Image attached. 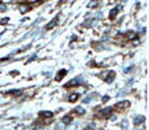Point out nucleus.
Wrapping results in <instances>:
<instances>
[{
	"label": "nucleus",
	"instance_id": "nucleus-2",
	"mask_svg": "<svg viewBox=\"0 0 149 130\" xmlns=\"http://www.w3.org/2000/svg\"><path fill=\"white\" fill-rule=\"evenodd\" d=\"M79 98V94H72L68 96V101H70V103H74V101H76L77 99Z\"/></svg>",
	"mask_w": 149,
	"mask_h": 130
},
{
	"label": "nucleus",
	"instance_id": "nucleus-6",
	"mask_svg": "<svg viewBox=\"0 0 149 130\" xmlns=\"http://www.w3.org/2000/svg\"><path fill=\"white\" fill-rule=\"evenodd\" d=\"M116 13H118V11H116V8H114L113 11H111V15H110V18H113V15H116Z\"/></svg>",
	"mask_w": 149,
	"mask_h": 130
},
{
	"label": "nucleus",
	"instance_id": "nucleus-3",
	"mask_svg": "<svg viewBox=\"0 0 149 130\" xmlns=\"http://www.w3.org/2000/svg\"><path fill=\"white\" fill-rule=\"evenodd\" d=\"M65 74H66V71H65V70H61V71H60V74L58 73L57 77H56V80H57V81L61 80V78H62V77H63Z\"/></svg>",
	"mask_w": 149,
	"mask_h": 130
},
{
	"label": "nucleus",
	"instance_id": "nucleus-5",
	"mask_svg": "<svg viewBox=\"0 0 149 130\" xmlns=\"http://www.w3.org/2000/svg\"><path fill=\"white\" fill-rule=\"evenodd\" d=\"M55 21H56V19L54 20V21H53V23H52V24H49V25L47 26V29H50V28H52V27H53V26L56 24V22H55Z\"/></svg>",
	"mask_w": 149,
	"mask_h": 130
},
{
	"label": "nucleus",
	"instance_id": "nucleus-4",
	"mask_svg": "<svg viewBox=\"0 0 149 130\" xmlns=\"http://www.w3.org/2000/svg\"><path fill=\"white\" fill-rule=\"evenodd\" d=\"M70 121H72V120H70V117H64L63 118V122H64V123H70Z\"/></svg>",
	"mask_w": 149,
	"mask_h": 130
},
{
	"label": "nucleus",
	"instance_id": "nucleus-7",
	"mask_svg": "<svg viewBox=\"0 0 149 130\" xmlns=\"http://www.w3.org/2000/svg\"><path fill=\"white\" fill-rule=\"evenodd\" d=\"M107 99H108V96H105V97H104V98H103V103H105V101L107 100Z\"/></svg>",
	"mask_w": 149,
	"mask_h": 130
},
{
	"label": "nucleus",
	"instance_id": "nucleus-1",
	"mask_svg": "<svg viewBox=\"0 0 149 130\" xmlns=\"http://www.w3.org/2000/svg\"><path fill=\"white\" fill-rule=\"evenodd\" d=\"M79 84V81L77 80V79H72V81H70L68 83H66L65 85H64V87H70V86H76V85H78Z\"/></svg>",
	"mask_w": 149,
	"mask_h": 130
}]
</instances>
